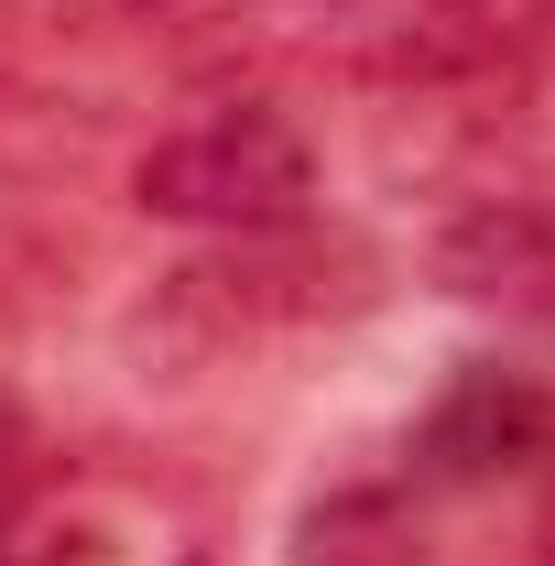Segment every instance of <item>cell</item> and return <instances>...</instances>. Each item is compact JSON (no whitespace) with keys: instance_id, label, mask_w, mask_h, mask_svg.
I'll return each instance as SVG.
<instances>
[{"instance_id":"obj_1","label":"cell","mask_w":555,"mask_h":566,"mask_svg":"<svg viewBox=\"0 0 555 566\" xmlns=\"http://www.w3.org/2000/svg\"><path fill=\"white\" fill-rule=\"evenodd\" d=\"M534 22L545 0H229L208 55L240 76L370 87L381 109H404V98H447L490 76Z\"/></svg>"},{"instance_id":"obj_2","label":"cell","mask_w":555,"mask_h":566,"mask_svg":"<svg viewBox=\"0 0 555 566\" xmlns=\"http://www.w3.org/2000/svg\"><path fill=\"white\" fill-rule=\"evenodd\" d=\"M132 197L218 240H273V229H305L316 208V153L273 98H208L132 164Z\"/></svg>"},{"instance_id":"obj_3","label":"cell","mask_w":555,"mask_h":566,"mask_svg":"<svg viewBox=\"0 0 555 566\" xmlns=\"http://www.w3.org/2000/svg\"><path fill=\"white\" fill-rule=\"evenodd\" d=\"M392 164L447 197H523L555 186V0L490 76L392 109Z\"/></svg>"},{"instance_id":"obj_4","label":"cell","mask_w":555,"mask_h":566,"mask_svg":"<svg viewBox=\"0 0 555 566\" xmlns=\"http://www.w3.org/2000/svg\"><path fill=\"white\" fill-rule=\"evenodd\" d=\"M425 273L447 283L458 305H480L501 327L545 338L555 349V186H523V197H458Z\"/></svg>"},{"instance_id":"obj_5","label":"cell","mask_w":555,"mask_h":566,"mask_svg":"<svg viewBox=\"0 0 555 566\" xmlns=\"http://www.w3.org/2000/svg\"><path fill=\"white\" fill-rule=\"evenodd\" d=\"M545 436H555L545 381L480 359V370H458V381L436 392V415L415 424V469H425V480H490V469L545 458Z\"/></svg>"},{"instance_id":"obj_6","label":"cell","mask_w":555,"mask_h":566,"mask_svg":"<svg viewBox=\"0 0 555 566\" xmlns=\"http://www.w3.org/2000/svg\"><path fill=\"white\" fill-rule=\"evenodd\" d=\"M22 512H33V436L11 424V403H0V566L22 556Z\"/></svg>"},{"instance_id":"obj_7","label":"cell","mask_w":555,"mask_h":566,"mask_svg":"<svg viewBox=\"0 0 555 566\" xmlns=\"http://www.w3.org/2000/svg\"><path fill=\"white\" fill-rule=\"evenodd\" d=\"M534 566H555V436H545V501H534Z\"/></svg>"}]
</instances>
